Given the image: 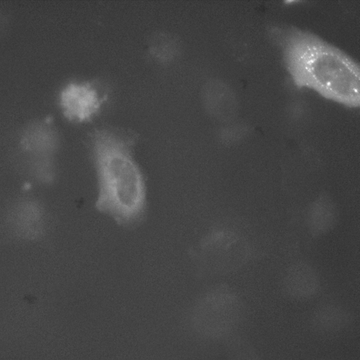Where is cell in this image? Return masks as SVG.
<instances>
[{"label": "cell", "mask_w": 360, "mask_h": 360, "mask_svg": "<svg viewBox=\"0 0 360 360\" xmlns=\"http://www.w3.org/2000/svg\"><path fill=\"white\" fill-rule=\"evenodd\" d=\"M134 141L110 127L94 129L89 139L97 184L95 206L123 227L136 226L147 209L146 182L134 154Z\"/></svg>", "instance_id": "1"}, {"label": "cell", "mask_w": 360, "mask_h": 360, "mask_svg": "<svg viewBox=\"0 0 360 360\" xmlns=\"http://www.w3.org/2000/svg\"><path fill=\"white\" fill-rule=\"evenodd\" d=\"M276 34L295 85L348 107L359 105L360 71L353 58L307 31L291 27Z\"/></svg>", "instance_id": "2"}, {"label": "cell", "mask_w": 360, "mask_h": 360, "mask_svg": "<svg viewBox=\"0 0 360 360\" xmlns=\"http://www.w3.org/2000/svg\"><path fill=\"white\" fill-rule=\"evenodd\" d=\"M243 312L240 297L230 287L219 285L202 295L188 314L189 326L199 336L217 340L228 335Z\"/></svg>", "instance_id": "3"}, {"label": "cell", "mask_w": 360, "mask_h": 360, "mask_svg": "<svg viewBox=\"0 0 360 360\" xmlns=\"http://www.w3.org/2000/svg\"><path fill=\"white\" fill-rule=\"evenodd\" d=\"M201 250L209 267L217 273H229L241 267L250 250L246 240L227 229H217L203 239Z\"/></svg>", "instance_id": "4"}, {"label": "cell", "mask_w": 360, "mask_h": 360, "mask_svg": "<svg viewBox=\"0 0 360 360\" xmlns=\"http://www.w3.org/2000/svg\"><path fill=\"white\" fill-rule=\"evenodd\" d=\"M105 96L89 81H72L60 89L58 103L65 116L76 122L91 119L101 108Z\"/></svg>", "instance_id": "5"}, {"label": "cell", "mask_w": 360, "mask_h": 360, "mask_svg": "<svg viewBox=\"0 0 360 360\" xmlns=\"http://www.w3.org/2000/svg\"><path fill=\"white\" fill-rule=\"evenodd\" d=\"M286 294L297 300L314 296L319 288V278L314 269L304 262H297L287 271L283 279Z\"/></svg>", "instance_id": "6"}, {"label": "cell", "mask_w": 360, "mask_h": 360, "mask_svg": "<svg viewBox=\"0 0 360 360\" xmlns=\"http://www.w3.org/2000/svg\"><path fill=\"white\" fill-rule=\"evenodd\" d=\"M338 207L333 198L323 193L310 204L307 214V226L311 235L319 237L330 231L338 221Z\"/></svg>", "instance_id": "7"}, {"label": "cell", "mask_w": 360, "mask_h": 360, "mask_svg": "<svg viewBox=\"0 0 360 360\" xmlns=\"http://www.w3.org/2000/svg\"><path fill=\"white\" fill-rule=\"evenodd\" d=\"M229 360H263L252 345L241 338H233L228 346Z\"/></svg>", "instance_id": "8"}, {"label": "cell", "mask_w": 360, "mask_h": 360, "mask_svg": "<svg viewBox=\"0 0 360 360\" xmlns=\"http://www.w3.org/2000/svg\"><path fill=\"white\" fill-rule=\"evenodd\" d=\"M342 321V314L334 307L321 309L315 318L317 326L323 330H331L340 326Z\"/></svg>", "instance_id": "9"}]
</instances>
